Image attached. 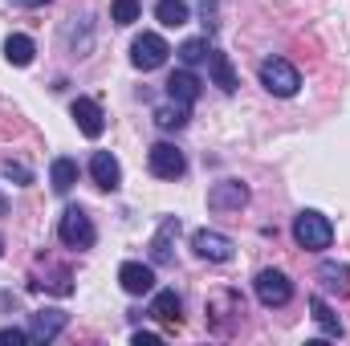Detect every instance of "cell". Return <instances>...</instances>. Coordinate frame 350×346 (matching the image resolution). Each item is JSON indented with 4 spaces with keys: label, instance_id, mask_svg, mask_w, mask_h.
<instances>
[{
    "label": "cell",
    "instance_id": "1",
    "mask_svg": "<svg viewBox=\"0 0 350 346\" xmlns=\"http://www.w3.org/2000/svg\"><path fill=\"white\" fill-rule=\"evenodd\" d=\"M293 241H297L306 253H322V249L334 245V224H330L322 212L301 208V212L293 216Z\"/></svg>",
    "mask_w": 350,
    "mask_h": 346
},
{
    "label": "cell",
    "instance_id": "2",
    "mask_svg": "<svg viewBox=\"0 0 350 346\" xmlns=\"http://www.w3.org/2000/svg\"><path fill=\"white\" fill-rule=\"evenodd\" d=\"M57 237H62V245H70V249H78V253H86L94 249V241H98V232H94V220H90L86 208H66L62 212V220H57Z\"/></svg>",
    "mask_w": 350,
    "mask_h": 346
},
{
    "label": "cell",
    "instance_id": "3",
    "mask_svg": "<svg viewBox=\"0 0 350 346\" xmlns=\"http://www.w3.org/2000/svg\"><path fill=\"white\" fill-rule=\"evenodd\" d=\"M257 78H261V86L269 90V94H277V98H293V94L301 90L297 66H289L285 57H265L261 66H257Z\"/></svg>",
    "mask_w": 350,
    "mask_h": 346
},
{
    "label": "cell",
    "instance_id": "4",
    "mask_svg": "<svg viewBox=\"0 0 350 346\" xmlns=\"http://www.w3.org/2000/svg\"><path fill=\"white\" fill-rule=\"evenodd\" d=\"M253 289H257V302L269 306V310H281V306H289V297H293V281H289L281 269H261L257 281H253Z\"/></svg>",
    "mask_w": 350,
    "mask_h": 346
},
{
    "label": "cell",
    "instance_id": "5",
    "mask_svg": "<svg viewBox=\"0 0 350 346\" xmlns=\"http://www.w3.org/2000/svg\"><path fill=\"white\" fill-rule=\"evenodd\" d=\"M167 53H172V45H167L159 33H143V37H135V45H131V66L143 70V74H151V70H159V66L167 62Z\"/></svg>",
    "mask_w": 350,
    "mask_h": 346
},
{
    "label": "cell",
    "instance_id": "6",
    "mask_svg": "<svg viewBox=\"0 0 350 346\" xmlns=\"http://www.w3.org/2000/svg\"><path fill=\"white\" fill-rule=\"evenodd\" d=\"M147 168H151L155 179H179L187 172V159H183V151L175 143H155L151 155H147Z\"/></svg>",
    "mask_w": 350,
    "mask_h": 346
},
{
    "label": "cell",
    "instance_id": "7",
    "mask_svg": "<svg viewBox=\"0 0 350 346\" xmlns=\"http://www.w3.org/2000/svg\"><path fill=\"white\" fill-rule=\"evenodd\" d=\"M245 204H249V183H241V179H220L208 191V208L212 212H241Z\"/></svg>",
    "mask_w": 350,
    "mask_h": 346
},
{
    "label": "cell",
    "instance_id": "8",
    "mask_svg": "<svg viewBox=\"0 0 350 346\" xmlns=\"http://www.w3.org/2000/svg\"><path fill=\"white\" fill-rule=\"evenodd\" d=\"M191 249H196V257L224 265V261H232V249L237 245H232V237H224L216 228H200V232H191Z\"/></svg>",
    "mask_w": 350,
    "mask_h": 346
},
{
    "label": "cell",
    "instance_id": "9",
    "mask_svg": "<svg viewBox=\"0 0 350 346\" xmlns=\"http://www.w3.org/2000/svg\"><path fill=\"white\" fill-rule=\"evenodd\" d=\"M118 285H122L131 297H143V293L155 289V269L143 265V261H122V265H118Z\"/></svg>",
    "mask_w": 350,
    "mask_h": 346
},
{
    "label": "cell",
    "instance_id": "10",
    "mask_svg": "<svg viewBox=\"0 0 350 346\" xmlns=\"http://www.w3.org/2000/svg\"><path fill=\"white\" fill-rule=\"evenodd\" d=\"M66 322H70V318H66L62 310H33V314H29V338H33V343H53V338L66 330Z\"/></svg>",
    "mask_w": 350,
    "mask_h": 346
},
{
    "label": "cell",
    "instance_id": "11",
    "mask_svg": "<svg viewBox=\"0 0 350 346\" xmlns=\"http://www.w3.org/2000/svg\"><path fill=\"white\" fill-rule=\"evenodd\" d=\"M70 114H74V122H78V131H82L86 139H102V131H106V118H102V106H98L94 98H74Z\"/></svg>",
    "mask_w": 350,
    "mask_h": 346
},
{
    "label": "cell",
    "instance_id": "12",
    "mask_svg": "<svg viewBox=\"0 0 350 346\" xmlns=\"http://www.w3.org/2000/svg\"><path fill=\"white\" fill-rule=\"evenodd\" d=\"M90 175H94V183H98L102 191H118V187H122V168H118V159H114L110 151H94Z\"/></svg>",
    "mask_w": 350,
    "mask_h": 346
},
{
    "label": "cell",
    "instance_id": "13",
    "mask_svg": "<svg viewBox=\"0 0 350 346\" xmlns=\"http://www.w3.org/2000/svg\"><path fill=\"white\" fill-rule=\"evenodd\" d=\"M318 281H322V289H330V293H338V297H350V265L322 261V265H318Z\"/></svg>",
    "mask_w": 350,
    "mask_h": 346
},
{
    "label": "cell",
    "instance_id": "14",
    "mask_svg": "<svg viewBox=\"0 0 350 346\" xmlns=\"http://www.w3.org/2000/svg\"><path fill=\"white\" fill-rule=\"evenodd\" d=\"M179 310H183V302H179V293H175V289H159V293H155V302H151V318H155V322H163V326H179V322H183V314H179Z\"/></svg>",
    "mask_w": 350,
    "mask_h": 346
},
{
    "label": "cell",
    "instance_id": "15",
    "mask_svg": "<svg viewBox=\"0 0 350 346\" xmlns=\"http://www.w3.org/2000/svg\"><path fill=\"white\" fill-rule=\"evenodd\" d=\"M167 94H172L175 102H183V106H191V102L200 98V78H196L191 70H175L172 78H167Z\"/></svg>",
    "mask_w": 350,
    "mask_h": 346
},
{
    "label": "cell",
    "instance_id": "16",
    "mask_svg": "<svg viewBox=\"0 0 350 346\" xmlns=\"http://www.w3.org/2000/svg\"><path fill=\"white\" fill-rule=\"evenodd\" d=\"M208 70H212V82H216V86L224 90V94H237V70H232L228 53L212 49V53H208Z\"/></svg>",
    "mask_w": 350,
    "mask_h": 346
},
{
    "label": "cell",
    "instance_id": "17",
    "mask_svg": "<svg viewBox=\"0 0 350 346\" xmlns=\"http://www.w3.org/2000/svg\"><path fill=\"white\" fill-rule=\"evenodd\" d=\"M172 237H179V216H167V220L159 224L155 241H151V261H155V265H167V261H172Z\"/></svg>",
    "mask_w": 350,
    "mask_h": 346
},
{
    "label": "cell",
    "instance_id": "18",
    "mask_svg": "<svg viewBox=\"0 0 350 346\" xmlns=\"http://www.w3.org/2000/svg\"><path fill=\"white\" fill-rule=\"evenodd\" d=\"M49 183H53V191H57V196H70V191H74V183H78V163H74V159H66V155H57V159H53V168H49Z\"/></svg>",
    "mask_w": 350,
    "mask_h": 346
},
{
    "label": "cell",
    "instance_id": "19",
    "mask_svg": "<svg viewBox=\"0 0 350 346\" xmlns=\"http://www.w3.org/2000/svg\"><path fill=\"white\" fill-rule=\"evenodd\" d=\"M187 118H191V106H183V102H175V98L167 106H155V127H159V131H183Z\"/></svg>",
    "mask_w": 350,
    "mask_h": 346
},
{
    "label": "cell",
    "instance_id": "20",
    "mask_svg": "<svg viewBox=\"0 0 350 346\" xmlns=\"http://www.w3.org/2000/svg\"><path fill=\"white\" fill-rule=\"evenodd\" d=\"M33 53H37L33 37H25V33L4 37V62H8V66H29V62H33Z\"/></svg>",
    "mask_w": 350,
    "mask_h": 346
},
{
    "label": "cell",
    "instance_id": "21",
    "mask_svg": "<svg viewBox=\"0 0 350 346\" xmlns=\"http://www.w3.org/2000/svg\"><path fill=\"white\" fill-rule=\"evenodd\" d=\"M155 16H159V25H167V29H183V25L191 21V8H187V0H159V4H155Z\"/></svg>",
    "mask_w": 350,
    "mask_h": 346
},
{
    "label": "cell",
    "instance_id": "22",
    "mask_svg": "<svg viewBox=\"0 0 350 346\" xmlns=\"http://www.w3.org/2000/svg\"><path fill=\"white\" fill-rule=\"evenodd\" d=\"M310 310H314V322L322 326V334H330V338H342V322H338V314L326 306V297H310Z\"/></svg>",
    "mask_w": 350,
    "mask_h": 346
},
{
    "label": "cell",
    "instance_id": "23",
    "mask_svg": "<svg viewBox=\"0 0 350 346\" xmlns=\"http://www.w3.org/2000/svg\"><path fill=\"white\" fill-rule=\"evenodd\" d=\"M208 53H212V49H208V37H191V41L179 45V62H183V66H200Z\"/></svg>",
    "mask_w": 350,
    "mask_h": 346
},
{
    "label": "cell",
    "instance_id": "24",
    "mask_svg": "<svg viewBox=\"0 0 350 346\" xmlns=\"http://www.w3.org/2000/svg\"><path fill=\"white\" fill-rule=\"evenodd\" d=\"M139 12H143L139 0H114V4H110V21H114V25H135Z\"/></svg>",
    "mask_w": 350,
    "mask_h": 346
},
{
    "label": "cell",
    "instance_id": "25",
    "mask_svg": "<svg viewBox=\"0 0 350 346\" xmlns=\"http://www.w3.org/2000/svg\"><path fill=\"white\" fill-rule=\"evenodd\" d=\"M0 172H4V179H16L21 187H25V183H33V172H29L25 163H16V159H4V163H0Z\"/></svg>",
    "mask_w": 350,
    "mask_h": 346
},
{
    "label": "cell",
    "instance_id": "26",
    "mask_svg": "<svg viewBox=\"0 0 350 346\" xmlns=\"http://www.w3.org/2000/svg\"><path fill=\"white\" fill-rule=\"evenodd\" d=\"M21 343H33V338H29V330H12V326H4V330H0V346H21Z\"/></svg>",
    "mask_w": 350,
    "mask_h": 346
},
{
    "label": "cell",
    "instance_id": "27",
    "mask_svg": "<svg viewBox=\"0 0 350 346\" xmlns=\"http://www.w3.org/2000/svg\"><path fill=\"white\" fill-rule=\"evenodd\" d=\"M12 4H21V8H45V4H53V0H12Z\"/></svg>",
    "mask_w": 350,
    "mask_h": 346
},
{
    "label": "cell",
    "instance_id": "28",
    "mask_svg": "<svg viewBox=\"0 0 350 346\" xmlns=\"http://www.w3.org/2000/svg\"><path fill=\"white\" fill-rule=\"evenodd\" d=\"M151 343H159V338H155V334H143V330L135 334V346H151Z\"/></svg>",
    "mask_w": 350,
    "mask_h": 346
},
{
    "label": "cell",
    "instance_id": "29",
    "mask_svg": "<svg viewBox=\"0 0 350 346\" xmlns=\"http://www.w3.org/2000/svg\"><path fill=\"white\" fill-rule=\"evenodd\" d=\"M4 212H8V204H4V196H0V216H4Z\"/></svg>",
    "mask_w": 350,
    "mask_h": 346
},
{
    "label": "cell",
    "instance_id": "30",
    "mask_svg": "<svg viewBox=\"0 0 350 346\" xmlns=\"http://www.w3.org/2000/svg\"><path fill=\"white\" fill-rule=\"evenodd\" d=\"M0 257H4V237H0Z\"/></svg>",
    "mask_w": 350,
    "mask_h": 346
}]
</instances>
